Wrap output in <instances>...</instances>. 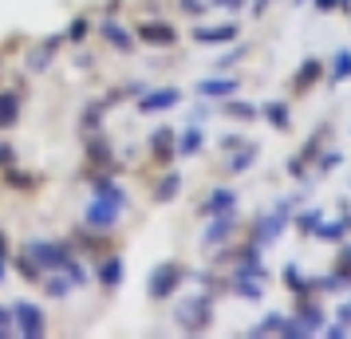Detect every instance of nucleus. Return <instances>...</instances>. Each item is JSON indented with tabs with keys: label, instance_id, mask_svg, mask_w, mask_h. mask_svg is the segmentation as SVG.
<instances>
[{
	"label": "nucleus",
	"instance_id": "nucleus-16",
	"mask_svg": "<svg viewBox=\"0 0 351 339\" xmlns=\"http://www.w3.org/2000/svg\"><path fill=\"white\" fill-rule=\"evenodd\" d=\"M280 327H285V316H265V320L253 327V336H276Z\"/></svg>",
	"mask_w": 351,
	"mask_h": 339
},
{
	"label": "nucleus",
	"instance_id": "nucleus-24",
	"mask_svg": "<svg viewBox=\"0 0 351 339\" xmlns=\"http://www.w3.org/2000/svg\"><path fill=\"white\" fill-rule=\"evenodd\" d=\"M170 138H174L170 130H158V134H154V150H166V146H170Z\"/></svg>",
	"mask_w": 351,
	"mask_h": 339
},
{
	"label": "nucleus",
	"instance_id": "nucleus-25",
	"mask_svg": "<svg viewBox=\"0 0 351 339\" xmlns=\"http://www.w3.org/2000/svg\"><path fill=\"white\" fill-rule=\"evenodd\" d=\"M182 8H186L190 16H197V12H202V4H197V0H182Z\"/></svg>",
	"mask_w": 351,
	"mask_h": 339
},
{
	"label": "nucleus",
	"instance_id": "nucleus-10",
	"mask_svg": "<svg viewBox=\"0 0 351 339\" xmlns=\"http://www.w3.org/2000/svg\"><path fill=\"white\" fill-rule=\"evenodd\" d=\"M233 36H237V28H233V24H225V28H202L197 40H202V44H221V40H233Z\"/></svg>",
	"mask_w": 351,
	"mask_h": 339
},
{
	"label": "nucleus",
	"instance_id": "nucleus-19",
	"mask_svg": "<svg viewBox=\"0 0 351 339\" xmlns=\"http://www.w3.org/2000/svg\"><path fill=\"white\" fill-rule=\"evenodd\" d=\"M225 111H229V114H237V118H256V111L249 107V103H229Z\"/></svg>",
	"mask_w": 351,
	"mask_h": 339
},
{
	"label": "nucleus",
	"instance_id": "nucleus-13",
	"mask_svg": "<svg viewBox=\"0 0 351 339\" xmlns=\"http://www.w3.org/2000/svg\"><path fill=\"white\" fill-rule=\"evenodd\" d=\"M285 284L296 292V296H308V280H304V273L296 268V264H288L285 268Z\"/></svg>",
	"mask_w": 351,
	"mask_h": 339
},
{
	"label": "nucleus",
	"instance_id": "nucleus-7",
	"mask_svg": "<svg viewBox=\"0 0 351 339\" xmlns=\"http://www.w3.org/2000/svg\"><path fill=\"white\" fill-rule=\"evenodd\" d=\"M138 36L143 40H154V44H174V28H166V24H143Z\"/></svg>",
	"mask_w": 351,
	"mask_h": 339
},
{
	"label": "nucleus",
	"instance_id": "nucleus-1",
	"mask_svg": "<svg viewBox=\"0 0 351 339\" xmlns=\"http://www.w3.org/2000/svg\"><path fill=\"white\" fill-rule=\"evenodd\" d=\"M319 327H324V312H319L316 304H308V307L300 312V316H296V320H285L280 336H292V339L300 336V339H304V336H316Z\"/></svg>",
	"mask_w": 351,
	"mask_h": 339
},
{
	"label": "nucleus",
	"instance_id": "nucleus-27",
	"mask_svg": "<svg viewBox=\"0 0 351 339\" xmlns=\"http://www.w3.org/2000/svg\"><path fill=\"white\" fill-rule=\"evenodd\" d=\"M335 4H339V0H316V8H324V12H332Z\"/></svg>",
	"mask_w": 351,
	"mask_h": 339
},
{
	"label": "nucleus",
	"instance_id": "nucleus-22",
	"mask_svg": "<svg viewBox=\"0 0 351 339\" xmlns=\"http://www.w3.org/2000/svg\"><path fill=\"white\" fill-rule=\"evenodd\" d=\"M103 280H107V284H114V280H119V260H107V268H103Z\"/></svg>",
	"mask_w": 351,
	"mask_h": 339
},
{
	"label": "nucleus",
	"instance_id": "nucleus-14",
	"mask_svg": "<svg viewBox=\"0 0 351 339\" xmlns=\"http://www.w3.org/2000/svg\"><path fill=\"white\" fill-rule=\"evenodd\" d=\"M233 87H237V79H206L197 91H202V95H229Z\"/></svg>",
	"mask_w": 351,
	"mask_h": 339
},
{
	"label": "nucleus",
	"instance_id": "nucleus-4",
	"mask_svg": "<svg viewBox=\"0 0 351 339\" xmlns=\"http://www.w3.org/2000/svg\"><path fill=\"white\" fill-rule=\"evenodd\" d=\"M178 280H182V268H178V264H162L158 273L150 276V296H170V292H174V284Z\"/></svg>",
	"mask_w": 351,
	"mask_h": 339
},
{
	"label": "nucleus",
	"instance_id": "nucleus-11",
	"mask_svg": "<svg viewBox=\"0 0 351 339\" xmlns=\"http://www.w3.org/2000/svg\"><path fill=\"white\" fill-rule=\"evenodd\" d=\"M319 71H324V67H319V60H304V67H300V75H296V87H312V83L319 79Z\"/></svg>",
	"mask_w": 351,
	"mask_h": 339
},
{
	"label": "nucleus",
	"instance_id": "nucleus-21",
	"mask_svg": "<svg viewBox=\"0 0 351 339\" xmlns=\"http://www.w3.org/2000/svg\"><path fill=\"white\" fill-rule=\"evenodd\" d=\"M339 273H343V276L351 280V244L343 249V253H339Z\"/></svg>",
	"mask_w": 351,
	"mask_h": 339
},
{
	"label": "nucleus",
	"instance_id": "nucleus-5",
	"mask_svg": "<svg viewBox=\"0 0 351 339\" xmlns=\"http://www.w3.org/2000/svg\"><path fill=\"white\" fill-rule=\"evenodd\" d=\"M233 201H237V194L233 190H217V194L206 201V213L209 217H221V213H233Z\"/></svg>",
	"mask_w": 351,
	"mask_h": 339
},
{
	"label": "nucleus",
	"instance_id": "nucleus-17",
	"mask_svg": "<svg viewBox=\"0 0 351 339\" xmlns=\"http://www.w3.org/2000/svg\"><path fill=\"white\" fill-rule=\"evenodd\" d=\"M253 158H256V146H245V150H241L237 158L229 162V170H233V174H241V170H245V166H249Z\"/></svg>",
	"mask_w": 351,
	"mask_h": 339
},
{
	"label": "nucleus",
	"instance_id": "nucleus-15",
	"mask_svg": "<svg viewBox=\"0 0 351 339\" xmlns=\"http://www.w3.org/2000/svg\"><path fill=\"white\" fill-rule=\"evenodd\" d=\"M265 118H269L276 130H285L288 127V107L285 103H269V107H265Z\"/></svg>",
	"mask_w": 351,
	"mask_h": 339
},
{
	"label": "nucleus",
	"instance_id": "nucleus-18",
	"mask_svg": "<svg viewBox=\"0 0 351 339\" xmlns=\"http://www.w3.org/2000/svg\"><path fill=\"white\" fill-rule=\"evenodd\" d=\"M197 146H202V134H197V130H190V134L182 138V146H178V150H182V154H197Z\"/></svg>",
	"mask_w": 351,
	"mask_h": 339
},
{
	"label": "nucleus",
	"instance_id": "nucleus-6",
	"mask_svg": "<svg viewBox=\"0 0 351 339\" xmlns=\"http://www.w3.org/2000/svg\"><path fill=\"white\" fill-rule=\"evenodd\" d=\"M229 229H233V213H221L213 225H209V233H206V244H221L225 237H229Z\"/></svg>",
	"mask_w": 351,
	"mask_h": 339
},
{
	"label": "nucleus",
	"instance_id": "nucleus-3",
	"mask_svg": "<svg viewBox=\"0 0 351 339\" xmlns=\"http://www.w3.org/2000/svg\"><path fill=\"white\" fill-rule=\"evenodd\" d=\"M178 320L186 323L190 331H202L209 323V296H197V300H190V304L178 307Z\"/></svg>",
	"mask_w": 351,
	"mask_h": 339
},
{
	"label": "nucleus",
	"instance_id": "nucleus-12",
	"mask_svg": "<svg viewBox=\"0 0 351 339\" xmlns=\"http://www.w3.org/2000/svg\"><path fill=\"white\" fill-rule=\"evenodd\" d=\"M351 79V51H335V67H332V83Z\"/></svg>",
	"mask_w": 351,
	"mask_h": 339
},
{
	"label": "nucleus",
	"instance_id": "nucleus-9",
	"mask_svg": "<svg viewBox=\"0 0 351 339\" xmlns=\"http://www.w3.org/2000/svg\"><path fill=\"white\" fill-rule=\"evenodd\" d=\"M178 103V91H158V95H146L143 99V111H166Z\"/></svg>",
	"mask_w": 351,
	"mask_h": 339
},
{
	"label": "nucleus",
	"instance_id": "nucleus-8",
	"mask_svg": "<svg viewBox=\"0 0 351 339\" xmlns=\"http://www.w3.org/2000/svg\"><path fill=\"white\" fill-rule=\"evenodd\" d=\"M312 233H316L319 241H339V237L348 233V225H343V221H316Z\"/></svg>",
	"mask_w": 351,
	"mask_h": 339
},
{
	"label": "nucleus",
	"instance_id": "nucleus-28",
	"mask_svg": "<svg viewBox=\"0 0 351 339\" xmlns=\"http://www.w3.org/2000/svg\"><path fill=\"white\" fill-rule=\"evenodd\" d=\"M217 4H233V8H237V4H241V0H217Z\"/></svg>",
	"mask_w": 351,
	"mask_h": 339
},
{
	"label": "nucleus",
	"instance_id": "nucleus-20",
	"mask_svg": "<svg viewBox=\"0 0 351 339\" xmlns=\"http://www.w3.org/2000/svg\"><path fill=\"white\" fill-rule=\"evenodd\" d=\"M178 194V174H170V178L162 181V190H158V197H174Z\"/></svg>",
	"mask_w": 351,
	"mask_h": 339
},
{
	"label": "nucleus",
	"instance_id": "nucleus-26",
	"mask_svg": "<svg viewBox=\"0 0 351 339\" xmlns=\"http://www.w3.org/2000/svg\"><path fill=\"white\" fill-rule=\"evenodd\" d=\"M335 162H339V154H324V158H319V170H328V166H335Z\"/></svg>",
	"mask_w": 351,
	"mask_h": 339
},
{
	"label": "nucleus",
	"instance_id": "nucleus-23",
	"mask_svg": "<svg viewBox=\"0 0 351 339\" xmlns=\"http://www.w3.org/2000/svg\"><path fill=\"white\" fill-rule=\"evenodd\" d=\"M316 221H319V213H316V210L300 213V229H316Z\"/></svg>",
	"mask_w": 351,
	"mask_h": 339
},
{
	"label": "nucleus",
	"instance_id": "nucleus-2",
	"mask_svg": "<svg viewBox=\"0 0 351 339\" xmlns=\"http://www.w3.org/2000/svg\"><path fill=\"white\" fill-rule=\"evenodd\" d=\"M285 221H288V201H280L269 217H261V225H256V244H272L276 237H280Z\"/></svg>",
	"mask_w": 351,
	"mask_h": 339
}]
</instances>
